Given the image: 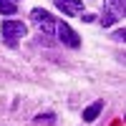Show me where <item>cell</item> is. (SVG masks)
Wrapping results in <instances>:
<instances>
[{"mask_svg": "<svg viewBox=\"0 0 126 126\" xmlns=\"http://www.w3.org/2000/svg\"><path fill=\"white\" fill-rule=\"evenodd\" d=\"M30 18H33V23L40 28V33H43L46 38H50L56 33V18L48 13V10H43V8H35L33 13H30Z\"/></svg>", "mask_w": 126, "mask_h": 126, "instance_id": "6da1fadb", "label": "cell"}, {"mask_svg": "<svg viewBox=\"0 0 126 126\" xmlns=\"http://www.w3.org/2000/svg\"><path fill=\"white\" fill-rule=\"evenodd\" d=\"M3 38L8 40L10 46L15 43V40H20V38H25V33H28V28H25V23L23 20H3Z\"/></svg>", "mask_w": 126, "mask_h": 126, "instance_id": "7a4b0ae2", "label": "cell"}, {"mask_svg": "<svg viewBox=\"0 0 126 126\" xmlns=\"http://www.w3.org/2000/svg\"><path fill=\"white\" fill-rule=\"evenodd\" d=\"M53 35H58V40H61L63 46H68V48H78V46H81L78 33H76L68 23H63V20H61V23H56V33H53Z\"/></svg>", "mask_w": 126, "mask_h": 126, "instance_id": "3957f363", "label": "cell"}, {"mask_svg": "<svg viewBox=\"0 0 126 126\" xmlns=\"http://www.w3.org/2000/svg\"><path fill=\"white\" fill-rule=\"evenodd\" d=\"M56 8L63 10L66 15H81L83 13V0H56Z\"/></svg>", "mask_w": 126, "mask_h": 126, "instance_id": "277c9868", "label": "cell"}, {"mask_svg": "<svg viewBox=\"0 0 126 126\" xmlns=\"http://www.w3.org/2000/svg\"><path fill=\"white\" fill-rule=\"evenodd\" d=\"M101 111H103V101H93L91 106H86V109H83V121H86V124L96 121Z\"/></svg>", "mask_w": 126, "mask_h": 126, "instance_id": "5b68a950", "label": "cell"}, {"mask_svg": "<svg viewBox=\"0 0 126 126\" xmlns=\"http://www.w3.org/2000/svg\"><path fill=\"white\" fill-rule=\"evenodd\" d=\"M103 10H111V13H116L121 18L126 13V3H124V0H106V8H103Z\"/></svg>", "mask_w": 126, "mask_h": 126, "instance_id": "8992f818", "label": "cell"}, {"mask_svg": "<svg viewBox=\"0 0 126 126\" xmlns=\"http://www.w3.org/2000/svg\"><path fill=\"white\" fill-rule=\"evenodd\" d=\"M98 20H101V25H103V28H111V25H116L121 18H119L116 13H111V10H103V15H101Z\"/></svg>", "mask_w": 126, "mask_h": 126, "instance_id": "52a82bcc", "label": "cell"}, {"mask_svg": "<svg viewBox=\"0 0 126 126\" xmlns=\"http://www.w3.org/2000/svg\"><path fill=\"white\" fill-rule=\"evenodd\" d=\"M35 124H38V126H53V124H56V113H50V111L38 113V116H35Z\"/></svg>", "mask_w": 126, "mask_h": 126, "instance_id": "ba28073f", "label": "cell"}, {"mask_svg": "<svg viewBox=\"0 0 126 126\" xmlns=\"http://www.w3.org/2000/svg\"><path fill=\"white\" fill-rule=\"evenodd\" d=\"M0 13H3V15H15V13H18V3H10V0H0Z\"/></svg>", "mask_w": 126, "mask_h": 126, "instance_id": "9c48e42d", "label": "cell"}, {"mask_svg": "<svg viewBox=\"0 0 126 126\" xmlns=\"http://www.w3.org/2000/svg\"><path fill=\"white\" fill-rule=\"evenodd\" d=\"M81 15H83V18H81L83 23H93V20H96V15H91V13H81Z\"/></svg>", "mask_w": 126, "mask_h": 126, "instance_id": "30bf717a", "label": "cell"}, {"mask_svg": "<svg viewBox=\"0 0 126 126\" xmlns=\"http://www.w3.org/2000/svg\"><path fill=\"white\" fill-rule=\"evenodd\" d=\"M124 38H126L124 30H116V33H113V40H124Z\"/></svg>", "mask_w": 126, "mask_h": 126, "instance_id": "8fae6325", "label": "cell"}, {"mask_svg": "<svg viewBox=\"0 0 126 126\" xmlns=\"http://www.w3.org/2000/svg\"><path fill=\"white\" fill-rule=\"evenodd\" d=\"M10 3H20V0H10Z\"/></svg>", "mask_w": 126, "mask_h": 126, "instance_id": "7c38bea8", "label": "cell"}]
</instances>
